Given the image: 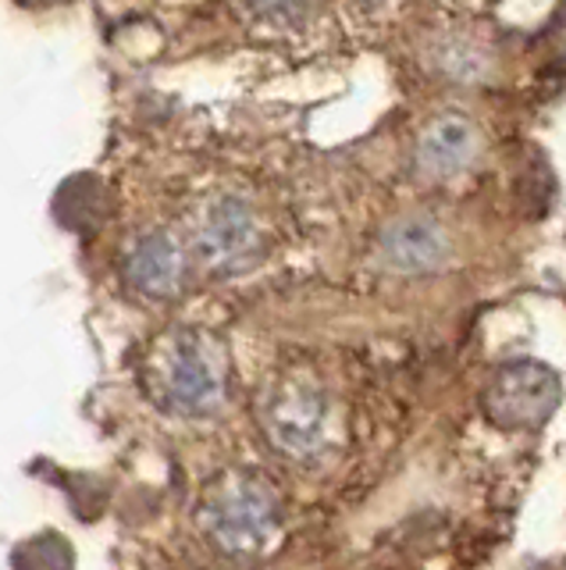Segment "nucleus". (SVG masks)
Here are the masks:
<instances>
[{
  "label": "nucleus",
  "instance_id": "nucleus-1",
  "mask_svg": "<svg viewBox=\"0 0 566 570\" xmlns=\"http://www.w3.org/2000/svg\"><path fill=\"white\" fill-rule=\"evenodd\" d=\"M147 389L150 396L175 410V414L197 417L210 414L221 403L225 371L218 350L203 335L179 328L157 343L147 364Z\"/></svg>",
  "mask_w": 566,
  "mask_h": 570
},
{
  "label": "nucleus",
  "instance_id": "nucleus-2",
  "mask_svg": "<svg viewBox=\"0 0 566 570\" xmlns=\"http://www.w3.org/2000/svg\"><path fill=\"white\" fill-rule=\"evenodd\" d=\"M200 524L228 557H254L278 524V495L254 474L218 478L200 499Z\"/></svg>",
  "mask_w": 566,
  "mask_h": 570
},
{
  "label": "nucleus",
  "instance_id": "nucleus-3",
  "mask_svg": "<svg viewBox=\"0 0 566 570\" xmlns=\"http://www.w3.org/2000/svg\"><path fill=\"white\" fill-rule=\"evenodd\" d=\"M260 428L281 453L296 460L321 456L331 432L328 392L304 371L278 374L260 396Z\"/></svg>",
  "mask_w": 566,
  "mask_h": 570
},
{
  "label": "nucleus",
  "instance_id": "nucleus-4",
  "mask_svg": "<svg viewBox=\"0 0 566 570\" xmlns=\"http://www.w3.org/2000/svg\"><path fill=\"white\" fill-rule=\"evenodd\" d=\"M563 400L559 374L542 361H509L481 392V414L503 432H530L556 414Z\"/></svg>",
  "mask_w": 566,
  "mask_h": 570
},
{
  "label": "nucleus",
  "instance_id": "nucleus-5",
  "mask_svg": "<svg viewBox=\"0 0 566 570\" xmlns=\"http://www.w3.org/2000/svg\"><path fill=\"white\" fill-rule=\"evenodd\" d=\"M254 236H257V225H254L250 207H246L239 196H218V200L203 210L197 243H200L203 261L228 264L254 246Z\"/></svg>",
  "mask_w": 566,
  "mask_h": 570
},
{
  "label": "nucleus",
  "instance_id": "nucleus-6",
  "mask_svg": "<svg viewBox=\"0 0 566 570\" xmlns=\"http://www.w3.org/2000/svg\"><path fill=\"white\" fill-rule=\"evenodd\" d=\"M381 257L396 272H428L446 257V236L431 218H403L381 232Z\"/></svg>",
  "mask_w": 566,
  "mask_h": 570
},
{
  "label": "nucleus",
  "instance_id": "nucleus-7",
  "mask_svg": "<svg viewBox=\"0 0 566 570\" xmlns=\"http://www.w3.org/2000/svg\"><path fill=\"white\" fill-rule=\"evenodd\" d=\"M126 278L147 296H168L182 278V254L171 236L150 232L139 239L126 257Z\"/></svg>",
  "mask_w": 566,
  "mask_h": 570
},
{
  "label": "nucleus",
  "instance_id": "nucleus-8",
  "mask_svg": "<svg viewBox=\"0 0 566 570\" xmlns=\"http://www.w3.org/2000/svg\"><path fill=\"white\" fill-rule=\"evenodd\" d=\"M477 132L464 115H441L417 139V160L431 175H453L474 157Z\"/></svg>",
  "mask_w": 566,
  "mask_h": 570
},
{
  "label": "nucleus",
  "instance_id": "nucleus-9",
  "mask_svg": "<svg viewBox=\"0 0 566 570\" xmlns=\"http://www.w3.org/2000/svg\"><path fill=\"white\" fill-rule=\"evenodd\" d=\"M14 570H72V549L61 534H40L14 549Z\"/></svg>",
  "mask_w": 566,
  "mask_h": 570
}]
</instances>
